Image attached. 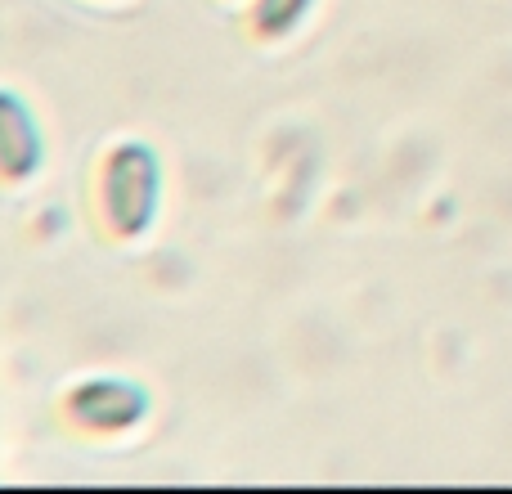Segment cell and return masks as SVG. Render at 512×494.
I'll list each match as a JSON object with an SVG mask.
<instances>
[{"instance_id": "6da1fadb", "label": "cell", "mask_w": 512, "mask_h": 494, "mask_svg": "<svg viewBox=\"0 0 512 494\" xmlns=\"http://www.w3.org/2000/svg\"><path fill=\"white\" fill-rule=\"evenodd\" d=\"M162 198V171L149 144H117L99 171V207L117 239H135L153 225Z\"/></svg>"}, {"instance_id": "277c9868", "label": "cell", "mask_w": 512, "mask_h": 494, "mask_svg": "<svg viewBox=\"0 0 512 494\" xmlns=\"http://www.w3.org/2000/svg\"><path fill=\"white\" fill-rule=\"evenodd\" d=\"M315 0H256V32L261 36H288L301 18L310 14Z\"/></svg>"}, {"instance_id": "3957f363", "label": "cell", "mask_w": 512, "mask_h": 494, "mask_svg": "<svg viewBox=\"0 0 512 494\" xmlns=\"http://www.w3.org/2000/svg\"><path fill=\"white\" fill-rule=\"evenodd\" d=\"M41 162V140H36V122L14 95L0 90V176L23 180Z\"/></svg>"}, {"instance_id": "7a4b0ae2", "label": "cell", "mask_w": 512, "mask_h": 494, "mask_svg": "<svg viewBox=\"0 0 512 494\" xmlns=\"http://www.w3.org/2000/svg\"><path fill=\"white\" fill-rule=\"evenodd\" d=\"M149 409L144 391L135 382H117V378H99V382H81L68 396V418L77 427L90 432H126L135 427Z\"/></svg>"}]
</instances>
